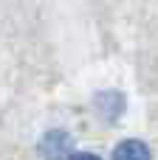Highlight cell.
<instances>
[{
    "instance_id": "cell-3",
    "label": "cell",
    "mask_w": 158,
    "mask_h": 160,
    "mask_svg": "<svg viewBox=\"0 0 158 160\" xmlns=\"http://www.w3.org/2000/svg\"><path fill=\"white\" fill-rule=\"evenodd\" d=\"M113 160H153V155L141 141H122L113 152Z\"/></svg>"
},
{
    "instance_id": "cell-1",
    "label": "cell",
    "mask_w": 158,
    "mask_h": 160,
    "mask_svg": "<svg viewBox=\"0 0 158 160\" xmlns=\"http://www.w3.org/2000/svg\"><path fill=\"white\" fill-rule=\"evenodd\" d=\"M96 112L105 118V121H116L122 112H124V96L119 90H105L96 96Z\"/></svg>"
},
{
    "instance_id": "cell-2",
    "label": "cell",
    "mask_w": 158,
    "mask_h": 160,
    "mask_svg": "<svg viewBox=\"0 0 158 160\" xmlns=\"http://www.w3.org/2000/svg\"><path fill=\"white\" fill-rule=\"evenodd\" d=\"M68 146H71V138L62 132V129H54L45 135V141L40 143V152L45 160H62L68 155Z\"/></svg>"
},
{
    "instance_id": "cell-4",
    "label": "cell",
    "mask_w": 158,
    "mask_h": 160,
    "mask_svg": "<svg viewBox=\"0 0 158 160\" xmlns=\"http://www.w3.org/2000/svg\"><path fill=\"white\" fill-rule=\"evenodd\" d=\"M71 160H99L96 155H90V152H79V155H74Z\"/></svg>"
}]
</instances>
